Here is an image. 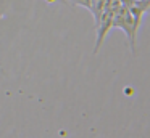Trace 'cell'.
I'll return each mask as SVG.
<instances>
[{"mask_svg":"<svg viewBox=\"0 0 150 138\" xmlns=\"http://www.w3.org/2000/svg\"><path fill=\"white\" fill-rule=\"evenodd\" d=\"M111 27H120L121 31L126 34L131 50L136 55V32H137V27H139V26L136 24L132 13L129 11V8H127L124 3H120V6H118L116 11H115L113 21H111Z\"/></svg>","mask_w":150,"mask_h":138,"instance_id":"obj_1","label":"cell"}]
</instances>
